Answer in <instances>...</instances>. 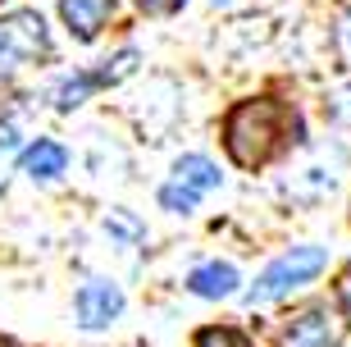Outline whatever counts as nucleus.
<instances>
[{"label":"nucleus","instance_id":"nucleus-10","mask_svg":"<svg viewBox=\"0 0 351 347\" xmlns=\"http://www.w3.org/2000/svg\"><path fill=\"white\" fill-rule=\"evenodd\" d=\"M101 87V74H78V78H64L60 87H55V105L60 110H73V105H82L91 96V91Z\"/></svg>","mask_w":351,"mask_h":347},{"label":"nucleus","instance_id":"nucleus-14","mask_svg":"<svg viewBox=\"0 0 351 347\" xmlns=\"http://www.w3.org/2000/svg\"><path fill=\"white\" fill-rule=\"evenodd\" d=\"M338 51H342V60H347V69H351V14L342 19V27H338Z\"/></svg>","mask_w":351,"mask_h":347},{"label":"nucleus","instance_id":"nucleus-11","mask_svg":"<svg viewBox=\"0 0 351 347\" xmlns=\"http://www.w3.org/2000/svg\"><path fill=\"white\" fill-rule=\"evenodd\" d=\"M160 206H165V210H178V215H187V210L196 206V192H192V188H182V183L173 179V183H165V188H160Z\"/></svg>","mask_w":351,"mask_h":347},{"label":"nucleus","instance_id":"nucleus-13","mask_svg":"<svg viewBox=\"0 0 351 347\" xmlns=\"http://www.w3.org/2000/svg\"><path fill=\"white\" fill-rule=\"evenodd\" d=\"M146 14H173V10H182L187 0H137Z\"/></svg>","mask_w":351,"mask_h":347},{"label":"nucleus","instance_id":"nucleus-9","mask_svg":"<svg viewBox=\"0 0 351 347\" xmlns=\"http://www.w3.org/2000/svg\"><path fill=\"white\" fill-rule=\"evenodd\" d=\"M173 179L182 188H192V192H210V188H219V169L210 165L206 155H182L178 165H173Z\"/></svg>","mask_w":351,"mask_h":347},{"label":"nucleus","instance_id":"nucleus-4","mask_svg":"<svg viewBox=\"0 0 351 347\" xmlns=\"http://www.w3.org/2000/svg\"><path fill=\"white\" fill-rule=\"evenodd\" d=\"M338 343H342V324L328 315V306H306L283 329V347H338Z\"/></svg>","mask_w":351,"mask_h":347},{"label":"nucleus","instance_id":"nucleus-2","mask_svg":"<svg viewBox=\"0 0 351 347\" xmlns=\"http://www.w3.org/2000/svg\"><path fill=\"white\" fill-rule=\"evenodd\" d=\"M328 265L324 247H292V251H283V256L274 260L269 270L256 279V288L247 293L251 306H265V302H278V297H287L292 288H301V283H311L315 274Z\"/></svg>","mask_w":351,"mask_h":347},{"label":"nucleus","instance_id":"nucleus-7","mask_svg":"<svg viewBox=\"0 0 351 347\" xmlns=\"http://www.w3.org/2000/svg\"><path fill=\"white\" fill-rule=\"evenodd\" d=\"M196 297H233L237 293V270L223 265V260H210V265H196L192 279H187Z\"/></svg>","mask_w":351,"mask_h":347},{"label":"nucleus","instance_id":"nucleus-12","mask_svg":"<svg viewBox=\"0 0 351 347\" xmlns=\"http://www.w3.org/2000/svg\"><path fill=\"white\" fill-rule=\"evenodd\" d=\"M196 347H251V338L237 334V329H201Z\"/></svg>","mask_w":351,"mask_h":347},{"label":"nucleus","instance_id":"nucleus-8","mask_svg":"<svg viewBox=\"0 0 351 347\" xmlns=\"http://www.w3.org/2000/svg\"><path fill=\"white\" fill-rule=\"evenodd\" d=\"M64 165H69V151L60 142H37L32 151H23V174H32V179H60Z\"/></svg>","mask_w":351,"mask_h":347},{"label":"nucleus","instance_id":"nucleus-3","mask_svg":"<svg viewBox=\"0 0 351 347\" xmlns=\"http://www.w3.org/2000/svg\"><path fill=\"white\" fill-rule=\"evenodd\" d=\"M46 23L32 10H14L0 19V78H14L23 65L46 55Z\"/></svg>","mask_w":351,"mask_h":347},{"label":"nucleus","instance_id":"nucleus-15","mask_svg":"<svg viewBox=\"0 0 351 347\" xmlns=\"http://www.w3.org/2000/svg\"><path fill=\"white\" fill-rule=\"evenodd\" d=\"M338 297H342V306H347V311H351V270H347V274H342V283H338Z\"/></svg>","mask_w":351,"mask_h":347},{"label":"nucleus","instance_id":"nucleus-5","mask_svg":"<svg viewBox=\"0 0 351 347\" xmlns=\"http://www.w3.org/2000/svg\"><path fill=\"white\" fill-rule=\"evenodd\" d=\"M119 311H123V293H119L114 283L91 279V283L78 288V320H82V329H105Z\"/></svg>","mask_w":351,"mask_h":347},{"label":"nucleus","instance_id":"nucleus-1","mask_svg":"<svg viewBox=\"0 0 351 347\" xmlns=\"http://www.w3.org/2000/svg\"><path fill=\"white\" fill-rule=\"evenodd\" d=\"M287 133H297V119L283 101L274 96H256V101H242L223 124V146L242 169H261L265 160L283 151Z\"/></svg>","mask_w":351,"mask_h":347},{"label":"nucleus","instance_id":"nucleus-6","mask_svg":"<svg viewBox=\"0 0 351 347\" xmlns=\"http://www.w3.org/2000/svg\"><path fill=\"white\" fill-rule=\"evenodd\" d=\"M114 10V0H64L60 5V14H64V23L78 32L82 41H91L96 32H101V23H105V14Z\"/></svg>","mask_w":351,"mask_h":347}]
</instances>
